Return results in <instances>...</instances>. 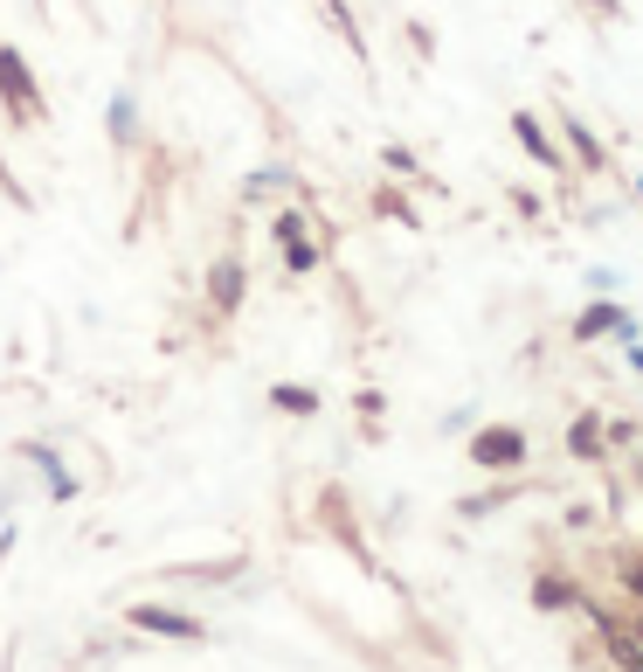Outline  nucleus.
Wrapping results in <instances>:
<instances>
[{"mask_svg":"<svg viewBox=\"0 0 643 672\" xmlns=\"http://www.w3.org/2000/svg\"><path fill=\"white\" fill-rule=\"evenodd\" d=\"M589 8L602 14V22H616V14H622V0H589Z\"/></svg>","mask_w":643,"mask_h":672,"instance_id":"dca6fc26","label":"nucleus"},{"mask_svg":"<svg viewBox=\"0 0 643 672\" xmlns=\"http://www.w3.org/2000/svg\"><path fill=\"white\" fill-rule=\"evenodd\" d=\"M581 610H589V618L602 624V645H609V659H616L622 672H643V638H636V631L622 624V618H609V610H595L589 596H581Z\"/></svg>","mask_w":643,"mask_h":672,"instance_id":"7ed1b4c3","label":"nucleus"},{"mask_svg":"<svg viewBox=\"0 0 643 672\" xmlns=\"http://www.w3.org/2000/svg\"><path fill=\"white\" fill-rule=\"evenodd\" d=\"M560 146H567L581 166H589V174H609V153H602V139H595L581 119H560Z\"/></svg>","mask_w":643,"mask_h":672,"instance_id":"39448f33","label":"nucleus"},{"mask_svg":"<svg viewBox=\"0 0 643 672\" xmlns=\"http://www.w3.org/2000/svg\"><path fill=\"white\" fill-rule=\"evenodd\" d=\"M630 631H636V638H643V618H630Z\"/></svg>","mask_w":643,"mask_h":672,"instance_id":"f3484780","label":"nucleus"},{"mask_svg":"<svg viewBox=\"0 0 643 672\" xmlns=\"http://www.w3.org/2000/svg\"><path fill=\"white\" fill-rule=\"evenodd\" d=\"M513 139H519L526 153H533V160L546 166V174H560V166H567V153H560V139L546 133V119H533V111H513Z\"/></svg>","mask_w":643,"mask_h":672,"instance_id":"20e7f679","label":"nucleus"},{"mask_svg":"<svg viewBox=\"0 0 643 672\" xmlns=\"http://www.w3.org/2000/svg\"><path fill=\"white\" fill-rule=\"evenodd\" d=\"M381 160L394 166V174H408V181H415V153H408V146H388V153H381Z\"/></svg>","mask_w":643,"mask_h":672,"instance_id":"4468645a","label":"nucleus"},{"mask_svg":"<svg viewBox=\"0 0 643 672\" xmlns=\"http://www.w3.org/2000/svg\"><path fill=\"white\" fill-rule=\"evenodd\" d=\"M270 402L283 409V416H312V409H318V396H312V388H298V382H277Z\"/></svg>","mask_w":643,"mask_h":672,"instance_id":"f8f14e48","label":"nucleus"},{"mask_svg":"<svg viewBox=\"0 0 643 672\" xmlns=\"http://www.w3.org/2000/svg\"><path fill=\"white\" fill-rule=\"evenodd\" d=\"M207 298H215V312H236L242 306V264H236V257H222V264L207 271Z\"/></svg>","mask_w":643,"mask_h":672,"instance_id":"6e6552de","label":"nucleus"},{"mask_svg":"<svg viewBox=\"0 0 643 672\" xmlns=\"http://www.w3.org/2000/svg\"><path fill=\"white\" fill-rule=\"evenodd\" d=\"M470 464H484V472H519L526 464V431H513V423H484V431L470 437Z\"/></svg>","mask_w":643,"mask_h":672,"instance_id":"f257e3e1","label":"nucleus"},{"mask_svg":"<svg viewBox=\"0 0 643 672\" xmlns=\"http://www.w3.org/2000/svg\"><path fill=\"white\" fill-rule=\"evenodd\" d=\"M622 326H630V320H622V306H609V298H602V306H589V312L575 320L581 340H595V333H622Z\"/></svg>","mask_w":643,"mask_h":672,"instance_id":"9d476101","label":"nucleus"},{"mask_svg":"<svg viewBox=\"0 0 643 672\" xmlns=\"http://www.w3.org/2000/svg\"><path fill=\"white\" fill-rule=\"evenodd\" d=\"M318 8H326V22H332V28L353 42V55H367V35H361V22H353V8H346V0H318Z\"/></svg>","mask_w":643,"mask_h":672,"instance_id":"9b49d317","label":"nucleus"},{"mask_svg":"<svg viewBox=\"0 0 643 672\" xmlns=\"http://www.w3.org/2000/svg\"><path fill=\"white\" fill-rule=\"evenodd\" d=\"M602 451H609V431H602V416H575V423H567V458L595 464Z\"/></svg>","mask_w":643,"mask_h":672,"instance_id":"423d86ee","label":"nucleus"},{"mask_svg":"<svg viewBox=\"0 0 643 672\" xmlns=\"http://www.w3.org/2000/svg\"><path fill=\"white\" fill-rule=\"evenodd\" d=\"M131 624H139V631H160V638H201L194 618H180V610H160V603H139V610H131Z\"/></svg>","mask_w":643,"mask_h":672,"instance_id":"0eeeda50","label":"nucleus"},{"mask_svg":"<svg viewBox=\"0 0 643 672\" xmlns=\"http://www.w3.org/2000/svg\"><path fill=\"white\" fill-rule=\"evenodd\" d=\"M533 603H540V610H575L581 589L567 583V575H540V583H533Z\"/></svg>","mask_w":643,"mask_h":672,"instance_id":"1a4fd4ad","label":"nucleus"},{"mask_svg":"<svg viewBox=\"0 0 643 672\" xmlns=\"http://www.w3.org/2000/svg\"><path fill=\"white\" fill-rule=\"evenodd\" d=\"M622 589H630L636 603H643V555H636V562H622Z\"/></svg>","mask_w":643,"mask_h":672,"instance_id":"2eb2a0df","label":"nucleus"},{"mask_svg":"<svg viewBox=\"0 0 643 672\" xmlns=\"http://www.w3.org/2000/svg\"><path fill=\"white\" fill-rule=\"evenodd\" d=\"M283 264H291L298 277H305V271H318V242H312V236H298V242H283Z\"/></svg>","mask_w":643,"mask_h":672,"instance_id":"ddd939ff","label":"nucleus"},{"mask_svg":"<svg viewBox=\"0 0 643 672\" xmlns=\"http://www.w3.org/2000/svg\"><path fill=\"white\" fill-rule=\"evenodd\" d=\"M0 98H8V111H14L22 125L42 119V90H35V77H28V55H22V49H0Z\"/></svg>","mask_w":643,"mask_h":672,"instance_id":"f03ea898","label":"nucleus"}]
</instances>
